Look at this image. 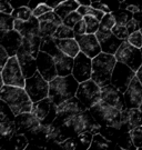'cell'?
Segmentation results:
<instances>
[{
	"label": "cell",
	"mask_w": 142,
	"mask_h": 150,
	"mask_svg": "<svg viewBox=\"0 0 142 150\" xmlns=\"http://www.w3.org/2000/svg\"><path fill=\"white\" fill-rule=\"evenodd\" d=\"M80 82L72 75L56 77L49 82V98L57 106L73 98L77 95Z\"/></svg>",
	"instance_id": "obj_1"
},
{
	"label": "cell",
	"mask_w": 142,
	"mask_h": 150,
	"mask_svg": "<svg viewBox=\"0 0 142 150\" xmlns=\"http://www.w3.org/2000/svg\"><path fill=\"white\" fill-rule=\"evenodd\" d=\"M0 100L7 102L16 116L32 111L33 102L25 88L5 85L0 88Z\"/></svg>",
	"instance_id": "obj_2"
},
{
	"label": "cell",
	"mask_w": 142,
	"mask_h": 150,
	"mask_svg": "<svg viewBox=\"0 0 142 150\" xmlns=\"http://www.w3.org/2000/svg\"><path fill=\"white\" fill-rule=\"evenodd\" d=\"M61 126H62L63 132L68 138L70 137L77 138V136L83 131H90L93 134H99L101 128V126L95 121L89 109H87L85 111L74 117L67 119L64 122L61 123Z\"/></svg>",
	"instance_id": "obj_3"
},
{
	"label": "cell",
	"mask_w": 142,
	"mask_h": 150,
	"mask_svg": "<svg viewBox=\"0 0 142 150\" xmlns=\"http://www.w3.org/2000/svg\"><path fill=\"white\" fill-rule=\"evenodd\" d=\"M117 64L114 54H108L101 52L99 56L92 59V75L91 79L98 86L102 88L111 85V77Z\"/></svg>",
	"instance_id": "obj_4"
},
{
	"label": "cell",
	"mask_w": 142,
	"mask_h": 150,
	"mask_svg": "<svg viewBox=\"0 0 142 150\" xmlns=\"http://www.w3.org/2000/svg\"><path fill=\"white\" fill-rule=\"evenodd\" d=\"M89 110L95 119V121L101 127H119L121 121V111L119 109L110 107L102 101H99L93 107L90 108Z\"/></svg>",
	"instance_id": "obj_5"
},
{
	"label": "cell",
	"mask_w": 142,
	"mask_h": 150,
	"mask_svg": "<svg viewBox=\"0 0 142 150\" xmlns=\"http://www.w3.org/2000/svg\"><path fill=\"white\" fill-rule=\"evenodd\" d=\"M116 59L118 62L126 64L128 67H130L133 71L137 72L139 68L142 64V52L141 49L136 48L128 41H123L122 45L117 50L114 54Z\"/></svg>",
	"instance_id": "obj_6"
},
{
	"label": "cell",
	"mask_w": 142,
	"mask_h": 150,
	"mask_svg": "<svg viewBox=\"0 0 142 150\" xmlns=\"http://www.w3.org/2000/svg\"><path fill=\"white\" fill-rule=\"evenodd\" d=\"M0 77L2 78L6 86L20 87V88L26 87V78L22 74V70L20 68L17 56L10 57V59L5 66V68L1 70Z\"/></svg>",
	"instance_id": "obj_7"
},
{
	"label": "cell",
	"mask_w": 142,
	"mask_h": 150,
	"mask_svg": "<svg viewBox=\"0 0 142 150\" xmlns=\"http://www.w3.org/2000/svg\"><path fill=\"white\" fill-rule=\"evenodd\" d=\"M31 112L37 117L41 125L48 126L52 123L57 118L58 106L49 97H47L40 101L33 102Z\"/></svg>",
	"instance_id": "obj_8"
},
{
	"label": "cell",
	"mask_w": 142,
	"mask_h": 150,
	"mask_svg": "<svg viewBox=\"0 0 142 150\" xmlns=\"http://www.w3.org/2000/svg\"><path fill=\"white\" fill-rule=\"evenodd\" d=\"M25 89L32 102L40 101L49 97V81L46 80L37 71L32 77L26 79Z\"/></svg>",
	"instance_id": "obj_9"
},
{
	"label": "cell",
	"mask_w": 142,
	"mask_h": 150,
	"mask_svg": "<svg viewBox=\"0 0 142 150\" xmlns=\"http://www.w3.org/2000/svg\"><path fill=\"white\" fill-rule=\"evenodd\" d=\"M76 97L87 107V109H90L100 101L101 88L92 79L83 81L79 85Z\"/></svg>",
	"instance_id": "obj_10"
},
{
	"label": "cell",
	"mask_w": 142,
	"mask_h": 150,
	"mask_svg": "<svg viewBox=\"0 0 142 150\" xmlns=\"http://www.w3.org/2000/svg\"><path fill=\"white\" fill-rule=\"evenodd\" d=\"M134 77H136V71H133L126 64L117 61L111 77V85L116 87L122 93H124Z\"/></svg>",
	"instance_id": "obj_11"
},
{
	"label": "cell",
	"mask_w": 142,
	"mask_h": 150,
	"mask_svg": "<svg viewBox=\"0 0 142 150\" xmlns=\"http://www.w3.org/2000/svg\"><path fill=\"white\" fill-rule=\"evenodd\" d=\"M85 110H87V107L77 97H73V98L61 103L60 106H58V115H57V118L54 121L61 125L67 119L74 117V116L83 112Z\"/></svg>",
	"instance_id": "obj_12"
},
{
	"label": "cell",
	"mask_w": 142,
	"mask_h": 150,
	"mask_svg": "<svg viewBox=\"0 0 142 150\" xmlns=\"http://www.w3.org/2000/svg\"><path fill=\"white\" fill-rule=\"evenodd\" d=\"M91 75H92V59L80 51V54L74 58L72 76L81 83L83 81L90 80Z\"/></svg>",
	"instance_id": "obj_13"
},
{
	"label": "cell",
	"mask_w": 142,
	"mask_h": 150,
	"mask_svg": "<svg viewBox=\"0 0 142 150\" xmlns=\"http://www.w3.org/2000/svg\"><path fill=\"white\" fill-rule=\"evenodd\" d=\"M100 101L110 106V107L117 108L120 111L126 109V102H124V95L112 85H108V86L101 88Z\"/></svg>",
	"instance_id": "obj_14"
},
{
	"label": "cell",
	"mask_w": 142,
	"mask_h": 150,
	"mask_svg": "<svg viewBox=\"0 0 142 150\" xmlns=\"http://www.w3.org/2000/svg\"><path fill=\"white\" fill-rule=\"evenodd\" d=\"M37 68L38 72L49 82L53 80L56 77H58L57 67H56V62H54L53 57L43 52V51H40L38 54Z\"/></svg>",
	"instance_id": "obj_15"
},
{
	"label": "cell",
	"mask_w": 142,
	"mask_h": 150,
	"mask_svg": "<svg viewBox=\"0 0 142 150\" xmlns=\"http://www.w3.org/2000/svg\"><path fill=\"white\" fill-rule=\"evenodd\" d=\"M74 39L78 41L80 51L85 56L93 59L102 52L99 40L95 35H83V36H76Z\"/></svg>",
	"instance_id": "obj_16"
},
{
	"label": "cell",
	"mask_w": 142,
	"mask_h": 150,
	"mask_svg": "<svg viewBox=\"0 0 142 150\" xmlns=\"http://www.w3.org/2000/svg\"><path fill=\"white\" fill-rule=\"evenodd\" d=\"M142 125V111L139 108H126L121 111V121L118 128L123 132H130L132 129Z\"/></svg>",
	"instance_id": "obj_17"
},
{
	"label": "cell",
	"mask_w": 142,
	"mask_h": 150,
	"mask_svg": "<svg viewBox=\"0 0 142 150\" xmlns=\"http://www.w3.org/2000/svg\"><path fill=\"white\" fill-rule=\"evenodd\" d=\"M22 46V36L16 30L0 33V47L5 48L9 57L17 56L18 50Z\"/></svg>",
	"instance_id": "obj_18"
},
{
	"label": "cell",
	"mask_w": 142,
	"mask_h": 150,
	"mask_svg": "<svg viewBox=\"0 0 142 150\" xmlns=\"http://www.w3.org/2000/svg\"><path fill=\"white\" fill-rule=\"evenodd\" d=\"M124 95V102L126 108H139L142 101V85L137 78V76L132 79Z\"/></svg>",
	"instance_id": "obj_19"
},
{
	"label": "cell",
	"mask_w": 142,
	"mask_h": 150,
	"mask_svg": "<svg viewBox=\"0 0 142 150\" xmlns=\"http://www.w3.org/2000/svg\"><path fill=\"white\" fill-rule=\"evenodd\" d=\"M17 58H18L20 68L22 70V74H23L26 79L32 77L38 71L37 58H35L30 54H28L22 46L17 52Z\"/></svg>",
	"instance_id": "obj_20"
},
{
	"label": "cell",
	"mask_w": 142,
	"mask_h": 150,
	"mask_svg": "<svg viewBox=\"0 0 142 150\" xmlns=\"http://www.w3.org/2000/svg\"><path fill=\"white\" fill-rule=\"evenodd\" d=\"M95 36L99 40L102 52L108 54H116L117 50L122 45L123 40L117 38L111 31L109 32H100L98 31Z\"/></svg>",
	"instance_id": "obj_21"
},
{
	"label": "cell",
	"mask_w": 142,
	"mask_h": 150,
	"mask_svg": "<svg viewBox=\"0 0 142 150\" xmlns=\"http://www.w3.org/2000/svg\"><path fill=\"white\" fill-rule=\"evenodd\" d=\"M15 123L17 127V132L26 134L32 129L37 128L40 125V121L32 112H23L16 116Z\"/></svg>",
	"instance_id": "obj_22"
},
{
	"label": "cell",
	"mask_w": 142,
	"mask_h": 150,
	"mask_svg": "<svg viewBox=\"0 0 142 150\" xmlns=\"http://www.w3.org/2000/svg\"><path fill=\"white\" fill-rule=\"evenodd\" d=\"M53 59H54V62H56L58 76L66 77V76L72 75V70H73L74 64L73 58L64 54L62 51H59V52H57L53 56Z\"/></svg>",
	"instance_id": "obj_23"
},
{
	"label": "cell",
	"mask_w": 142,
	"mask_h": 150,
	"mask_svg": "<svg viewBox=\"0 0 142 150\" xmlns=\"http://www.w3.org/2000/svg\"><path fill=\"white\" fill-rule=\"evenodd\" d=\"M15 30L19 32L22 37L31 35H40V22L38 18L33 16L28 21H21L15 19Z\"/></svg>",
	"instance_id": "obj_24"
},
{
	"label": "cell",
	"mask_w": 142,
	"mask_h": 150,
	"mask_svg": "<svg viewBox=\"0 0 142 150\" xmlns=\"http://www.w3.org/2000/svg\"><path fill=\"white\" fill-rule=\"evenodd\" d=\"M17 134V127L15 121L11 120H0V134H1V149H6L9 146L11 138Z\"/></svg>",
	"instance_id": "obj_25"
},
{
	"label": "cell",
	"mask_w": 142,
	"mask_h": 150,
	"mask_svg": "<svg viewBox=\"0 0 142 150\" xmlns=\"http://www.w3.org/2000/svg\"><path fill=\"white\" fill-rule=\"evenodd\" d=\"M60 51L71 58H76L80 54L79 43L76 39H54Z\"/></svg>",
	"instance_id": "obj_26"
},
{
	"label": "cell",
	"mask_w": 142,
	"mask_h": 150,
	"mask_svg": "<svg viewBox=\"0 0 142 150\" xmlns=\"http://www.w3.org/2000/svg\"><path fill=\"white\" fill-rule=\"evenodd\" d=\"M42 37L40 35H31L22 37V47L25 48L28 54H30L32 57L37 58L40 52Z\"/></svg>",
	"instance_id": "obj_27"
},
{
	"label": "cell",
	"mask_w": 142,
	"mask_h": 150,
	"mask_svg": "<svg viewBox=\"0 0 142 150\" xmlns=\"http://www.w3.org/2000/svg\"><path fill=\"white\" fill-rule=\"evenodd\" d=\"M112 149H120L116 144H113L112 141L108 140L105 137L99 134H93V139L89 147V150H112Z\"/></svg>",
	"instance_id": "obj_28"
},
{
	"label": "cell",
	"mask_w": 142,
	"mask_h": 150,
	"mask_svg": "<svg viewBox=\"0 0 142 150\" xmlns=\"http://www.w3.org/2000/svg\"><path fill=\"white\" fill-rule=\"evenodd\" d=\"M79 7H80V4L78 0H64L53 11L63 20L70 13H72V12L78 10Z\"/></svg>",
	"instance_id": "obj_29"
},
{
	"label": "cell",
	"mask_w": 142,
	"mask_h": 150,
	"mask_svg": "<svg viewBox=\"0 0 142 150\" xmlns=\"http://www.w3.org/2000/svg\"><path fill=\"white\" fill-rule=\"evenodd\" d=\"M40 51H43V52H46V54H50L51 57H53L57 52L60 51V49L58 48L53 37H42Z\"/></svg>",
	"instance_id": "obj_30"
},
{
	"label": "cell",
	"mask_w": 142,
	"mask_h": 150,
	"mask_svg": "<svg viewBox=\"0 0 142 150\" xmlns=\"http://www.w3.org/2000/svg\"><path fill=\"white\" fill-rule=\"evenodd\" d=\"M103 137H105L108 140L112 141L113 144L117 145V141L120 138V136L123 134V131L120 130L118 127H112V126H108V127H101L100 131H99Z\"/></svg>",
	"instance_id": "obj_31"
},
{
	"label": "cell",
	"mask_w": 142,
	"mask_h": 150,
	"mask_svg": "<svg viewBox=\"0 0 142 150\" xmlns=\"http://www.w3.org/2000/svg\"><path fill=\"white\" fill-rule=\"evenodd\" d=\"M9 146H11L13 150H26L27 147L29 146V139L25 134H18L17 132L11 138Z\"/></svg>",
	"instance_id": "obj_32"
},
{
	"label": "cell",
	"mask_w": 142,
	"mask_h": 150,
	"mask_svg": "<svg viewBox=\"0 0 142 150\" xmlns=\"http://www.w3.org/2000/svg\"><path fill=\"white\" fill-rule=\"evenodd\" d=\"M116 20V25L118 26H126V23L133 19V13L126 9H119L117 11L111 12Z\"/></svg>",
	"instance_id": "obj_33"
},
{
	"label": "cell",
	"mask_w": 142,
	"mask_h": 150,
	"mask_svg": "<svg viewBox=\"0 0 142 150\" xmlns=\"http://www.w3.org/2000/svg\"><path fill=\"white\" fill-rule=\"evenodd\" d=\"M77 149L80 150H89V147L93 139V134L90 131H83L77 136Z\"/></svg>",
	"instance_id": "obj_34"
},
{
	"label": "cell",
	"mask_w": 142,
	"mask_h": 150,
	"mask_svg": "<svg viewBox=\"0 0 142 150\" xmlns=\"http://www.w3.org/2000/svg\"><path fill=\"white\" fill-rule=\"evenodd\" d=\"M15 30V18L11 15L0 13V33Z\"/></svg>",
	"instance_id": "obj_35"
},
{
	"label": "cell",
	"mask_w": 142,
	"mask_h": 150,
	"mask_svg": "<svg viewBox=\"0 0 142 150\" xmlns=\"http://www.w3.org/2000/svg\"><path fill=\"white\" fill-rule=\"evenodd\" d=\"M40 22V36L41 37H52L54 32L58 29V25L49 21H39Z\"/></svg>",
	"instance_id": "obj_36"
},
{
	"label": "cell",
	"mask_w": 142,
	"mask_h": 150,
	"mask_svg": "<svg viewBox=\"0 0 142 150\" xmlns=\"http://www.w3.org/2000/svg\"><path fill=\"white\" fill-rule=\"evenodd\" d=\"M54 39H73L76 36H74L73 29L67 27L64 25H61L59 26L57 31L54 32V35L52 36Z\"/></svg>",
	"instance_id": "obj_37"
},
{
	"label": "cell",
	"mask_w": 142,
	"mask_h": 150,
	"mask_svg": "<svg viewBox=\"0 0 142 150\" xmlns=\"http://www.w3.org/2000/svg\"><path fill=\"white\" fill-rule=\"evenodd\" d=\"M16 20H21V21H28L32 18V10H30L28 7H22V8H18L15 9L12 15Z\"/></svg>",
	"instance_id": "obj_38"
},
{
	"label": "cell",
	"mask_w": 142,
	"mask_h": 150,
	"mask_svg": "<svg viewBox=\"0 0 142 150\" xmlns=\"http://www.w3.org/2000/svg\"><path fill=\"white\" fill-rule=\"evenodd\" d=\"M116 26V20L112 16V13H107L105 17L102 18L100 21V27H99V31L100 32H109L112 30V28Z\"/></svg>",
	"instance_id": "obj_39"
},
{
	"label": "cell",
	"mask_w": 142,
	"mask_h": 150,
	"mask_svg": "<svg viewBox=\"0 0 142 150\" xmlns=\"http://www.w3.org/2000/svg\"><path fill=\"white\" fill-rule=\"evenodd\" d=\"M83 20L85 21V26H87V35H95L99 31L100 21L98 19H95L93 17L85 16L83 17Z\"/></svg>",
	"instance_id": "obj_40"
},
{
	"label": "cell",
	"mask_w": 142,
	"mask_h": 150,
	"mask_svg": "<svg viewBox=\"0 0 142 150\" xmlns=\"http://www.w3.org/2000/svg\"><path fill=\"white\" fill-rule=\"evenodd\" d=\"M15 119H16V115L11 110L9 105L4 101V100H1V102H0V120L15 121Z\"/></svg>",
	"instance_id": "obj_41"
},
{
	"label": "cell",
	"mask_w": 142,
	"mask_h": 150,
	"mask_svg": "<svg viewBox=\"0 0 142 150\" xmlns=\"http://www.w3.org/2000/svg\"><path fill=\"white\" fill-rule=\"evenodd\" d=\"M130 134H131L133 145L136 146L137 150L142 148V125L132 129L131 131H130Z\"/></svg>",
	"instance_id": "obj_42"
},
{
	"label": "cell",
	"mask_w": 142,
	"mask_h": 150,
	"mask_svg": "<svg viewBox=\"0 0 142 150\" xmlns=\"http://www.w3.org/2000/svg\"><path fill=\"white\" fill-rule=\"evenodd\" d=\"M82 19H83V17L81 16L80 13H78L77 11H74L72 13H70L66 19H63V25L69 28H71V29H73L74 26H76L78 22L81 21Z\"/></svg>",
	"instance_id": "obj_43"
},
{
	"label": "cell",
	"mask_w": 142,
	"mask_h": 150,
	"mask_svg": "<svg viewBox=\"0 0 142 150\" xmlns=\"http://www.w3.org/2000/svg\"><path fill=\"white\" fill-rule=\"evenodd\" d=\"M111 32H112L117 38L121 39V40H123V41L128 40V38H129V36H130L129 32H128V30H126V26H118V25H116L114 27L112 28Z\"/></svg>",
	"instance_id": "obj_44"
},
{
	"label": "cell",
	"mask_w": 142,
	"mask_h": 150,
	"mask_svg": "<svg viewBox=\"0 0 142 150\" xmlns=\"http://www.w3.org/2000/svg\"><path fill=\"white\" fill-rule=\"evenodd\" d=\"M77 139L73 137L67 138L66 140H63L62 142L59 144V149L61 150H77Z\"/></svg>",
	"instance_id": "obj_45"
},
{
	"label": "cell",
	"mask_w": 142,
	"mask_h": 150,
	"mask_svg": "<svg viewBox=\"0 0 142 150\" xmlns=\"http://www.w3.org/2000/svg\"><path fill=\"white\" fill-rule=\"evenodd\" d=\"M126 41L130 43V45H132L133 47L141 49L142 48V33L140 31L133 32V33H131V35L129 36Z\"/></svg>",
	"instance_id": "obj_46"
},
{
	"label": "cell",
	"mask_w": 142,
	"mask_h": 150,
	"mask_svg": "<svg viewBox=\"0 0 142 150\" xmlns=\"http://www.w3.org/2000/svg\"><path fill=\"white\" fill-rule=\"evenodd\" d=\"M51 11H53L52 8H50L45 2H42V4H40V5L38 6L35 10L32 11V15H33V17H36V18H39V17L43 16V15H46L48 12H51Z\"/></svg>",
	"instance_id": "obj_47"
},
{
	"label": "cell",
	"mask_w": 142,
	"mask_h": 150,
	"mask_svg": "<svg viewBox=\"0 0 142 150\" xmlns=\"http://www.w3.org/2000/svg\"><path fill=\"white\" fill-rule=\"evenodd\" d=\"M91 7H92L93 9H95V10H99V11H101V12H103L105 15L112 12L111 9L109 8V6H108V4H105L103 1H92V2H91Z\"/></svg>",
	"instance_id": "obj_48"
},
{
	"label": "cell",
	"mask_w": 142,
	"mask_h": 150,
	"mask_svg": "<svg viewBox=\"0 0 142 150\" xmlns=\"http://www.w3.org/2000/svg\"><path fill=\"white\" fill-rule=\"evenodd\" d=\"M73 32H74V36H83V35H87V26H85V21H84L83 19L74 26Z\"/></svg>",
	"instance_id": "obj_49"
},
{
	"label": "cell",
	"mask_w": 142,
	"mask_h": 150,
	"mask_svg": "<svg viewBox=\"0 0 142 150\" xmlns=\"http://www.w3.org/2000/svg\"><path fill=\"white\" fill-rule=\"evenodd\" d=\"M13 8L10 5V1H7V0H2L0 1V12L1 13H5V15H12L13 12Z\"/></svg>",
	"instance_id": "obj_50"
},
{
	"label": "cell",
	"mask_w": 142,
	"mask_h": 150,
	"mask_svg": "<svg viewBox=\"0 0 142 150\" xmlns=\"http://www.w3.org/2000/svg\"><path fill=\"white\" fill-rule=\"evenodd\" d=\"M9 59H10V57H9L8 52L5 50V48L0 47V71L5 68V66L9 61Z\"/></svg>",
	"instance_id": "obj_51"
},
{
	"label": "cell",
	"mask_w": 142,
	"mask_h": 150,
	"mask_svg": "<svg viewBox=\"0 0 142 150\" xmlns=\"http://www.w3.org/2000/svg\"><path fill=\"white\" fill-rule=\"evenodd\" d=\"M126 30H128V32H129V35H131V33H133V32H137V31H140V26H139V23H138V21L133 18L132 20H130V21L126 23Z\"/></svg>",
	"instance_id": "obj_52"
},
{
	"label": "cell",
	"mask_w": 142,
	"mask_h": 150,
	"mask_svg": "<svg viewBox=\"0 0 142 150\" xmlns=\"http://www.w3.org/2000/svg\"><path fill=\"white\" fill-rule=\"evenodd\" d=\"M61 2H62V1H60V0H58V1H45V4H46L47 6H49L50 8H52L53 10H54Z\"/></svg>",
	"instance_id": "obj_53"
},
{
	"label": "cell",
	"mask_w": 142,
	"mask_h": 150,
	"mask_svg": "<svg viewBox=\"0 0 142 150\" xmlns=\"http://www.w3.org/2000/svg\"><path fill=\"white\" fill-rule=\"evenodd\" d=\"M133 18L138 21L140 28H142V11L141 12H138V13H136V15H133Z\"/></svg>",
	"instance_id": "obj_54"
},
{
	"label": "cell",
	"mask_w": 142,
	"mask_h": 150,
	"mask_svg": "<svg viewBox=\"0 0 142 150\" xmlns=\"http://www.w3.org/2000/svg\"><path fill=\"white\" fill-rule=\"evenodd\" d=\"M136 76H137V78L139 79V81L141 82V85H142V64H141V67L139 68V70L136 72Z\"/></svg>",
	"instance_id": "obj_55"
},
{
	"label": "cell",
	"mask_w": 142,
	"mask_h": 150,
	"mask_svg": "<svg viewBox=\"0 0 142 150\" xmlns=\"http://www.w3.org/2000/svg\"><path fill=\"white\" fill-rule=\"evenodd\" d=\"M139 109H140V110L142 111V101H141V105H140V107H139Z\"/></svg>",
	"instance_id": "obj_56"
},
{
	"label": "cell",
	"mask_w": 142,
	"mask_h": 150,
	"mask_svg": "<svg viewBox=\"0 0 142 150\" xmlns=\"http://www.w3.org/2000/svg\"><path fill=\"white\" fill-rule=\"evenodd\" d=\"M140 32H141V33H142V28H141V29H140Z\"/></svg>",
	"instance_id": "obj_57"
},
{
	"label": "cell",
	"mask_w": 142,
	"mask_h": 150,
	"mask_svg": "<svg viewBox=\"0 0 142 150\" xmlns=\"http://www.w3.org/2000/svg\"><path fill=\"white\" fill-rule=\"evenodd\" d=\"M139 150H142V148H140V149H139Z\"/></svg>",
	"instance_id": "obj_58"
},
{
	"label": "cell",
	"mask_w": 142,
	"mask_h": 150,
	"mask_svg": "<svg viewBox=\"0 0 142 150\" xmlns=\"http://www.w3.org/2000/svg\"><path fill=\"white\" fill-rule=\"evenodd\" d=\"M141 52H142V48H141Z\"/></svg>",
	"instance_id": "obj_59"
}]
</instances>
